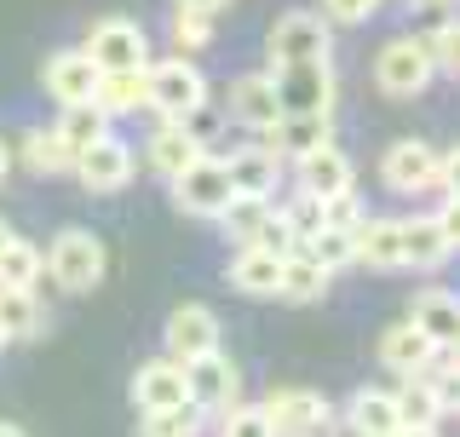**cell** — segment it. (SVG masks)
<instances>
[{"instance_id": "41", "label": "cell", "mask_w": 460, "mask_h": 437, "mask_svg": "<svg viewBox=\"0 0 460 437\" xmlns=\"http://www.w3.org/2000/svg\"><path fill=\"white\" fill-rule=\"evenodd\" d=\"M219 6H230V0H172V12H196V18H213Z\"/></svg>"}, {"instance_id": "24", "label": "cell", "mask_w": 460, "mask_h": 437, "mask_svg": "<svg viewBox=\"0 0 460 437\" xmlns=\"http://www.w3.org/2000/svg\"><path fill=\"white\" fill-rule=\"evenodd\" d=\"M345 426L351 437H397V403L385 386H363L351 391V403H345Z\"/></svg>"}, {"instance_id": "26", "label": "cell", "mask_w": 460, "mask_h": 437, "mask_svg": "<svg viewBox=\"0 0 460 437\" xmlns=\"http://www.w3.org/2000/svg\"><path fill=\"white\" fill-rule=\"evenodd\" d=\"M334 288V276H328L316 259L305 254V247H294V254L282 259V282H277V299H288V305H316Z\"/></svg>"}, {"instance_id": "9", "label": "cell", "mask_w": 460, "mask_h": 437, "mask_svg": "<svg viewBox=\"0 0 460 437\" xmlns=\"http://www.w3.org/2000/svg\"><path fill=\"white\" fill-rule=\"evenodd\" d=\"M162 352H167V362H179V369L196 362V357H208V352H219V317L196 299L172 305L167 323H162Z\"/></svg>"}, {"instance_id": "18", "label": "cell", "mask_w": 460, "mask_h": 437, "mask_svg": "<svg viewBox=\"0 0 460 437\" xmlns=\"http://www.w3.org/2000/svg\"><path fill=\"white\" fill-rule=\"evenodd\" d=\"M225 179H230V196H253V201H270L282 184V162L265 150V144H242V150L225 156Z\"/></svg>"}, {"instance_id": "31", "label": "cell", "mask_w": 460, "mask_h": 437, "mask_svg": "<svg viewBox=\"0 0 460 437\" xmlns=\"http://www.w3.org/2000/svg\"><path fill=\"white\" fill-rule=\"evenodd\" d=\"M47 328V305L35 294H0V334L6 340H35Z\"/></svg>"}, {"instance_id": "33", "label": "cell", "mask_w": 460, "mask_h": 437, "mask_svg": "<svg viewBox=\"0 0 460 437\" xmlns=\"http://www.w3.org/2000/svg\"><path fill=\"white\" fill-rule=\"evenodd\" d=\"M208 432V415L196 403H179V409H155L138 415V437H201Z\"/></svg>"}, {"instance_id": "17", "label": "cell", "mask_w": 460, "mask_h": 437, "mask_svg": "<svg viewBox=\"0 0 460 437\" xmlns=\"http://www.w3.org/2000/svg\"><path fill=\"white\" fill-rule=\"evenodd\" d=\"M414 334H426L431 345H455L460 340V294L455 288H443V282H431L420 288V294L409 299V317H402Z\"/></svg>"}, {"instance_id": "12", "label": "cell", "mask_w": 460, "mask_h": 437, "mask_svg": "<svg viewBox=\"0 0 460 437\" xmlns=\"http://www.w3.org/2000/svg\"><path fill=\"white\" fill-rule=\"evenodd\" d=\"M172 201H179V213H190V218H219L230 208L225 156H196V162L172 179Z\"/></svg>"}, {"instance_id": "3", "label": "cell", "mask_w": 460, "mask_h": 437, "mask_svg": "<svg viewBox=\"0 0 460 437\" xmlns=\"http://www.w3.org/2000/svg\"><path fill=\"white\" fill-rule=\"evenodd\" d=\"M265 58L270 69H299V64H334V29L316 18L311 6H294L270 23L265 35Z\"/></svg>"}, {"instance_id": "7", "label": "cell", "mask_w": 460, "mask_h": 437, "mask_svg": "<svg viewBox=\"0 0 460 437\" xmlns=\"http://www.w3.org/2000/svg\"><path fill=\"white\" fill-rule=\"evenodd\" d=\"M81 52L93 58L98 76H138V69L150 64V35H144L133 18H98Z\"/></svg>"}, {"instance_id": "44", "label": "cell", "mask_w": 460, "mask_h": 437, "mask_svg": "<svg viewBox=\"0 0 460 437\" xmlns=\"http://www.w3.org/2000/svg\"><path fill=\"white\" fill-rule=\"evenodd\" d=\"M12 236H18V230H12V225H6V218H0V247H6Z\"/></svg>"}, {"instance_id": "37", "label": "cell", "mask_w": 460, "mask_h": 437, "mask_svg": "<svg viewBox=\"0 0 460 437\" xmlns=\"http://www.w3.org/2000/svg\"><path fill=\"white\" fill-rule=\"evenodd\" d=\"M167 35H172V58H196V52L213 40V18H196V12H172Z\"/></svg>"}, {"instance_id": "23", "label": "cell", "mask_w": 460, "mask_h": 437, "mask_svg": "<svg viewBox=\"0 0 460 437\" xmlns=\"http://www.w3.org/2000/svg\"><path fill=\"white\" fill-rule=\"evenodd\" d=\"M351 265H374V271H402V242H397V218H363V225H351Z\"/></svg>"}, {"instance_id": "21", "label": "cell", "mask_w": 460, "mask_h": 437, "mask_svg": "<svg viewBox=\"0 0 460 437\" xmlns=\"http://www.w3.org/2000/svg\"><path fill=\"white\" fill-rule=\"evenodd\" d=\"M133 403H138V415H155V409H179V403H190V397H184V369H179V362H167V357L138 362V374H133Z\"/></svg>"}, {"instance_id": "15", "label": "cell", "mask_w": 460, "mask_h": 437, "mask_svg": "<svg viewBox=\"0 0 460 437\" xmlns=\"http://www.w3.org/2000/svg\"><path fill=\"white\" fill-rule=\"evenodd\" d=\"M230 121H242L248 133H270L282 121V104H277V81L270 69H248V76L230 81Z\"/></svg>"}, {"instance_id": "36", "label": "cell", "mask_w": 460, "mask_h": 437, "mask_svg": "<svg viewBox=\"0 0 460 437\" xmlns=\"http://www.w3.org/2000/svg\"><path fill=\"white\" fill-rule=\"evenodd\" d=\"M305 254H311L328 276L345 271V265H351V230H345V225H323V230L305 242Z\"/></svg>"}, {"instance_id": "46", "label": "cell", "mask_w": 460, "mask_h": 437, "mask_svg": "<svg viewBox=\"0 0 460 437\" xmlns=\"http://www.w3.org/2000/svg\"><path fill=\"white\" fill-rule=\"evenodd\" d=\"M0 345H6V334H0Z\"/></svg>"}, {"instance_id": "4", "label": "cell", "mask_w": 460, "mask_h": 437, "mask_svg": "<svg viewBox=\"0 0 460 437\" xmlns=\"http://www.w3.org/2000/svg\"><path fill=\"white\" fill-rule=\"evenodd\" d=\"M40 259H47V276L64 288V294H93V288L104 282V271H110L104 242H98L93 230H81V225L58 230L52 247H40Z\"/></svg>"}, {"instance_id": "5", "label": "cell", "mask_w": 460, "mask_h": 437, "mask_svg": "<svg viewBox=\"0 0 460 437\" xmlns=\"http://www.w3.org/2000/svg\"><path fill=\"white\" fill-rule=\"evenodd\" d=\"M455 196L443 201L438 213H414V218H397V242H402V265L409 271H438L449 265L455 242H460V218H455Z\"/></svg>"}, {"instance_id": "32", "label": "cell", "mask_w": 460, "mask_h": 437, "mask_svg": "<svg viewBox=\"0 0 460 437\" xmlns=\"http://www.w3.org/2000/svg\"><path fill=\"white\" fill-rule=\"evenodd\" d=\"M52 133L69 144V156H81V150H93L98 138H110V121H104L98 104H81V110H64V121H58Z\"/></svg>"}, {"instance_id": "30", "label": "cell", "mask_w": 460, "mask_h": 437, "mask_svg": "<svg viewBox=\"0 0 460 437\" xmlns=\"http://www.w3.org/2000/svg\"><path fill=\"white\" fill-rule=\"evenodd\" d=\"M392 403H397V432H438L443 409L420 380H402V391H392Z\"/></svg>"}, {"instance_id": "1", "label": "cell", "mask_w": 460, "mask_h": 437, "mask_svg": "<svg viewBox=\"0 0 460 437\" xmlns=\"http://www.w3.org/2000/svg\"><path fill=\"white\" fill-rule=\"evenodd\" d=\"M455 167H460L455 150H431L426 138H397L380 156V184L392 196H426V191L455 196Z\"/></svg>"}, {"instance_id": "10", "label": "cell", "mask_w": 460, "mask_h": 437, "mask_svg": "<svg viewBox=\"0 0 460 437\" xmlns=\"http://www.w3.org/2000/svg\"><path fill=\"white\" fill-rule=\"evenodd\" d=\"M184 397H190L208 420L225 415L230 403H242V369L225 352H208V357L184 362Z\"/></svg>"}, {"instance_id": "14", "label": "cell", "mask_w": 460, "mask_h": 437, "mask_svg": "<svg viewBox=\"0 0 460 437\" xmlns=\"http://www.w3.org/2000/svg\"><path fill=\"white\" fill-rule=\"evenodd\" d=\"M40 81H47V93L64 110H81V104H93V98H98V69H93V58H86L81 47L52 52L47 69H40Z\"/></svg>"}, {"instance_id": "28", "label": "cell", "mask_w": 460, "mask_h": 437, "mask_svg": "<svg viewBox=\"0 0 460 437\" xmlns=\"http://www.w3.org/2000/svg\"><path fill=\"white\" fill-rule=\"evenodd\" d=\"M219 225L230 230V242H236V247H259V242H265V230L277 225V208H270V201H253V196H230V208L219 213Z\"/></svg>"}, {"instance_id": "40", "label": "cell", "mask_w": 460, "mask_h": 437, "mask_svg": "<svg viewBox=\"0 0 460 437\" xmlns=\"http://www.w3.org/2000/svg\"><path fill=\"white\" fill-rule=\"evenodd\" d=\"M374 12H380V0H323V6H316V18L334 29V23H368Z\"/></svg>"}, {"instance_id": "39", "label": "cell", "mask_w": 460, "mask_h": 437, "mask_svg": "<svg viewBox=\"0 0 460 437\" xmlns=\"http://www.w3.org/2000/svg\"><path fill=\"white\" fill-rule=\"evenodd\" d=\"M426 58H431V76H455V47H460V23H443V29H426Z\"/></svg>"}, {"instance_id": "13", "label": "cell", "mask_w": 460, "mask_h": 437, "mask_svg": "<svg viewBox=\"0 0 460 437\" xmlns=\"http://www.w3.org/2000/svg\"><path fill=\"white\" fill-rule=\"evenodd\" d=\"M138 173V156H133V144L127 138H98L93 150H81L75 156V179L86 184L93 196H110V191H127V179Z\"/></svg>"}, {"instance_id": "35", "label": "cell", "mask_w": 460, "mask_h": 437, "mask_svg": "<svg viewBox=\"0 0 460 437\" xmlns=\"http://www.w3.org/2000/svg\"><path fill=\"white\" fill-rule=\"evenodd\" d=\"M93 104L104 110V121L144 110V69H138V76H98V98H93Z\"/></svg>"}, {"instance_id": "42", "label": "cell", "mask_w": 460, "mask_h": 437, "mask_svg": "<svg viewBox=\"0 0 460 437\" xmlns=\"http://www.w3.org/2000/svg\"><path fill=\"white\" fill-rule=\"evenodd\" d=\"M6 173H12V144L0 138V179H6Z\"/></svg>"}, {"instance_id": "34", "label": "cell", "mask_w": 460, "mask_h": 437, "mask_svg": "<svg viewBox=\"0 0 460 437\" xmlns=\"http://www.w3.org/2000/svg\"><path fill=\"white\" fill-rule=\"evenodd\" d=\"M277 218H282V230H288V236H294V247H305V242L316 236V230L328 225V208H323V201H316V196L294 191V196H288L282 208H277Z\"/></svg>"}, {"instance_id": "43", "label": "cell", "mask_w": 460, "mask_h": 437, "mask_svg": "<svg viewBox=\"0 0 460 437\" xmlns=\"http://www.w3.org/2000/svg\"><path fill=\"white\" fill-rule=\"evenodd\" d=\"M0 437H29L23 426H12V420H0Z\"/></svg>"}, {"instance_id": "19", "label": "cell", "mask_w": 460, "mask_h": 437, "mask_svg": "<svg viewBox=\"0 0 460 437\" xmlns=\"http://www.w3.org/2000/svg\"><path fill=\"white\" fill-rule=\"evenodd\" d=\"M196 156H208V144H201L196 133H190V121H162L150 133V144H144V167L155 173V179H179L184 167L196 162Z\"/></svg>"}, {"instance_id": "22", "label": "cell", "mask_w": 460, "mask_h": 437, "mask_svg": "<svg viewBox=\"0 0 460 437\" xmlns=\"http://www.w3.org/2000/svg\"><path fill=\"white\" fill-rule=\"evenodd\" d=\"M225 282L248 299H277V282H282V259L265 254V247H236L225 265Z\"/></svg>"}, {"instance_id": "6", "label": "cell", "mask_w": 460, "mask_h": 437, "mask_svg": "<svg viewBox=\"0 0 460 437\" xmlns=\"http://www.w3.org/2000/svg\"><path fill=\"white\" fill-rule=\"evenodd\" d=\"M259 415L270 420L277 437H334V426H340L334 403L323 391H305V386H277L259 403Z\"/></svg>"}, {"instance_id": "27", "label": "cell", "mask_w": 460, "mask_h": 437, "mask_svg": "<svg viewBox=\"0 0 460 437\" xmlns=\"http://www.w3.org/2000/svg\"><path fill=\"white\" fill-rule=\"evenodd\" d=\"M47 276V259H40L35 242L12 236L0 247V294H35V282Z\"/></svg>"}, {"instance_id": "16", "label": "cell", "mask_w": 460, "mask_h": 437, "mask_svg": "<svg viewBox=\"0 0 460 437\" xmlns=\"http://www.w3.org/2000/svg\"><path fill=\"white\" fill-rule=\"evenodd\" d=\"M294 173H299V191L316 196L323 208H328V201H340V196H357V167H351V156H345L340 144H328V150L294 162Z\"/></svg>"}, {"instance_id": "25", "label": "cell", "mask_w": 460, "mask_h": 437, "mask_svg": "<svg viewBox=\"0 0 460 437\" xmlns=\"http://www.w3.org/2000/svg\"><path fill=\"white\" fill-rule=\"evenodd\" d=\"M431 352H438V345H431L426 334H414L409 323H392L380 334V362L397 374V380H420V369L431 362Z\"/></svg>"}, {"instance_id": "2", "label": "cell", "mask_w": 460, "mask_h": 437, "mask_svg": "<svg viewBox=\"0 0 460 437\" xmlns=\"http://www.w3.org/2000/svg\"><path fill=\"white\" fill-rule=\"evenodd\" d=\"M144 110H155L162 121H196L208 110V76L196 69V58H150L144 64Z\"/></svg>"}, {"instance_id": "20", "label": "cell", "mask_w": 460, "mask_h": 437, "mask_svg": "<svg viewBox=\"0 0 460 437\" xmlns=\"http://www.w3.org/2000/svg\"><path fill=\"white\" fill-rule=\"evenodd\" d=\"M265 138H270L265 150L277 156V162H305V156L334 144V121H328V115H282Z\"/></svg>"}, {"instance_id": "11", "label": "cell", "mask_w": 460, "mask_h": 437, "mask_svg": "<svg viewBox=\"0 0 460 437\" xmlns=\"http://www.w3.org/2000/svg\"><path fill=\"white\" fill-rule=\"evenodd\" d=\"M277 81V104L282 115H334V64H299V69H270Z\"/></svg>"}, {"instance_id": "45", "label": "cell", "mask_w": 460, "mask_h": 437, "mask_svg": "<svg viewBox=\"0 0 460 437\" xmlns=\"http://www.w3.org/2000/svg\"><path fill=\"white\" fill-rule=\"evenodd\" d=\"M397 437H443V432H397Z\"/></svg>"}, {"instance_id": "29", "label": "cell", "mask_w": 460, "mask_h": 437, "mask_svg": "<svg viewBox=\"0 0 460 437\" xmlns=\"http://www.w3.org/2000/svg\"><path fill=\"white\" fill-rule=\"evenodd\" d=\"M23 167L40 173V179H52V173H75V156H69V144L52 133V127H29L23 144H18Z\"/></svg>"}, {"instance_id": "38", "label": "cell", "mask_w": 460, "mask_h": 437, "mask_svg": "<svg viewBox=\"0 0 460 437\" xmlns=\"http://www.w3.org/2000/svg\"><path fill=\"white\" fill-rule=\"evenodd\" d=\"M219 437H277V432H270V420L259 415V403H230L219 415Z\"/></svg>"}, {"instance_id": "8", "label": "cell", "mask_w": 460, "mask_h": 437, "mask_svg": "<svg viewBox=\"0 0 460 437\" xmlns=\"http://www.w3.org/2000/svg\"><path fill=\"white\" fill-rule=\"evenodd\" d=\"M431 81L438 76H431V58H426L420 35H392L374 52V86H380L385 98H420Z\"/></svg>"}]
</instances>
